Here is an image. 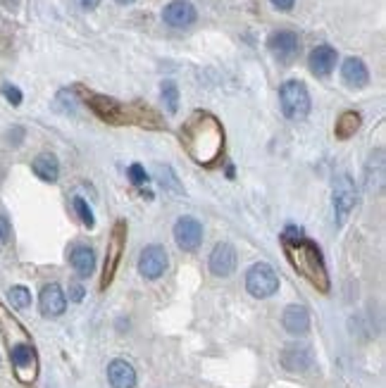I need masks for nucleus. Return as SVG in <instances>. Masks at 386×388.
<instances>
[{"instance_id":"23","label":"nucleus","mask_w":386,"mask_h":388,"mask_svg":"<svg viewBox=\"0 0 386 388\" xmlns=\"http://www.w3.org/2000/svg\"><path fill=\"white\" fill-rule=\"evenodd\" d=\"M384 184V150H377L367 163V188H382Z\"/></svg>"},{"instance_id":"29","label":"nucleus","mask_w":386,"mask_h":388,"mask_svg":"<svg viewBox=\"0 0 386 388\" xmlns=\"http://www.w3.org/2000/svg\"><path fill=\"white\" fill-rule=\"evenodd\" d=\"M129 179H131V184H136V186H146V184H148L146 169H143V167L138 165V163L129 167Z\"/></svg>"},{"instance_id":"2","label":"nucleus","mask_w":386,"mask_h":388,"mask_svg":"<svg viewBox=\"0 0 386 388\" xmlns=\"http://www.w3.org/2000/svg\"><path fill=\"white\" fill-rule=\"evenodd\" d=\"M282 248H284V255H286L288 265L296 269L298 277H303L310 286L322 290V293L329 290L331 281H329V272H327V265H324V257H322V250L310 239H305L300 226H286V229H284Z\"/></svg>"},{"instance_id":"6","label":"nucleus","mask_w":386,"mask_h":388,"mask_svg":"<svg viewBox=\"0 0 386 388\" xmlns=\"http://www.w3.org/2000/svg\"><path fill=\"white\" fill-rule=\"evenodd\" d=\"M10 362H12L15 376L19 384H34L39 376V355L31 341H21L10 346Z\"/></svg>"},{"instance_id":"4","label":"nucleus","mask_w":386,"mask_h":388,"mask_svg":"<svg viewBox=\"0 0 386 388\" xmlns=\"http://www.w3.org/2000/svg\"><path fill=\"white\" fill-rule=\"evenodd\" d=\"M279 102H282V112L286 120L300 122L310 115V93L303 82L291 79V82L282 84L279 89Z\"/></svg>"},{"instance_id":"13","label":"nucleus","mask_w":386,"mask_h":388,"mask_svg":"<svg viewBox=\"0 0 386 388\" xmlns=\"http://www.w3.org/2000/svg\"><path fill=\"white\" fill-rule=\"evenodd\" d=\"M39 307L41 315L53 320V317H60L64 310H67V295L62 293V288L57 284H48V286L41 288L39 295Z\"/></svg>"},{"instance_id":"10","label":"nucleus","mask_w":386,"mask_h":388,"mask_svg":"<svg viewBox=\"0 0 386 388\" xmlns=\"http://www.w3.org/2000/svg\"><path fill=\"white\" fill-rule=\"evenodd\" d=\"M174 241L181 250L193 252L198 250V246L203 243V224L196 217H179L174 224Z\"/></svg>"},{"instance_id":"12","label":"nucleus","mask_w":386,"mask_h":388,"mask_svg":"<svg viewBox=\"0 0 386 388\" xmlns=\"http://www.w3.org/2000/svg\"><path fill=\"white\" fill-rule=\"evenodd\" d=\"M236 250L232 243H227V241H222V243H217L212 248L210 252V260H208V265H210V272L214 277H232L234 269H236Z\"/></svg>"},{"instance_id":"20","label":"nucleus","mask_w":386,"mask_h":388,"mask_svg":"<svg viewBox=\"0 0 386 388\" xmlns=\"http://www.w3.org/2000/svg\"><path fill=\"white\" fill-rule=\"evenodd\" d=\"M31 169H34V174L39 176L41 181H46V184H55L57 176H60V163H57V158L53 153L36 155V160L31 163Z\"/></svg>"},{"instance_id":"17","label":"nucleus","mask_w":386,"mask_h":388,"mask_svg":"<svg viewBox=\"0 0 386 388\" xmlns=\"http://www.w3.org/2000/svg\"><path fill=\"white\" fill-rule=\"evenodd\" d=\"M107 381L112 388H134L136 386V369L131 362L117 358L107 364Z\"/></svg>"},{"instance_id":"15","label":"nucleus","mask_w":386,"mask_h":388,"mask_svg":"<svg viewBox=\"0 0 386 388\" xmlns=\"http://www.w3.org/2000/svg\"><path fill=\"white\" fill-rule=\"evenodd\" d=\"M196 8L189 3V0H172L167 8L163 10V19L165 24L174 26V29H184V26H191L196 21Z\"/></svg>"},{"instance_id":"24","label":"nucleus","mask_w":386,"mask_h":388,"mask_svg":"<svg viewBox=\"0 0 386 388\" xmlns=\"http://www.w3.org/2000/svg\"><path fill=\"white\" fill-rule=\"evenodd\" d=\"M160 93H163V102L165 107H167L169 115H176V110H179V89H176L174 82H163L160 86Z\"/></svg>"},{"instance_id":"18","label":"nucleus","mask_w":386,"mask_h":388,"mask_svg":"<svg viewBox=\"0 0 386 388\" xmlns=\"http://www.w3.org/2000/svg\"><path fill=\"white\" fill-rule=\"evenodd\" d=\"M282 324L293 336H303L310 331V312L303 305H288L282 315Z\"/></svg>"},{"instance_id":"34","label":"nucleus","mask_w":386,"mask_h":388,"mask_svg":"<svg viewBox=\"0 0 386 388\" xmlns=\"http://www.w3.org/2000/svg\"><path fill=\"white\" fill-rule=\"evenodd\" d=\"M115 3H120V5H131V3H136V0H115Z\"/></svg>"},{"instance_id":"31","label":"nucleus","mask_w":386,"mask_h":388,"mask_svg":"<svg viewBox=\"0 0 386 388\" xmlns=\"http://www.w3.org/2000/svg\"><path fill=\"white\" fill-rule=\"evenodd\" d=\"M10 234H12V229H10V222L5 217H0V246H5L10 241Z\"/></svg>"},{"instance_id":"9","label":"nucleus","mask_w":386,"mask_h":388,"mask_svg":"<svg viewBox=\"0 0 386 388\" xmlns=\"http://www.w3.org/2000/svg\"><path fill=\"white\" fill-rule=\"evenodd\" d=\"M167 269V250L158 243H150L138 255V272L143 279H160Z\"/></svg>"},{"instance_id":"32","label":"nucleus","mask_w":386,"mask_h":388,"mask_svg":"<svg viewBox=\"0 0 386 388\" xmlns=\"http://www.w3.org/2000/svg\"><path fill=\"white\" fill-rule=\"evenodd\" d=\"M74 5H77L79 10H84V12H91V10H95L98 8V3L100 0H72Z\"/></svg>"},{"instance_id":"1","label":"nucleus","mask_w":386,"mask_h":388,"mask_svg":"<svg viewBox=\"0 0 386 388\" xmlns=\"http://www.w3.org/2000/svg\"><path fill=\"white\" fill-rule=\"evenodd\" d=\"M179 138L189 158L201 167H212L224 153V127L212 112L196 110L181 124Z\"/></svg>"},{"instance_id":"11","label":"nucleus","mask_w":386,"mask_h":388,"mask_svg":"<svg viewBox=\"0 0 386 388\" xmlns=\"http://www.w3.org/2000/svg\"><path fill=\"white\" fill-rule=\"evenodd\" d=\"M267 48H270V53L277 57L279 62H293L300 50V39L298 34H293V31H275V34L267 39Z\"/></svg>"},{"instance_id":"30","label":"nucleus","mask_w":386,"mask_h":388,"mask_svg":"<svg viewBox=\"0 0 386 388\" xmlns=\"http://www.w3.org/2000/svg\"><path fill=\"white\" fill-rule=\"evenodd\" d=\"M69 300H74V303H82V300H84V286H82V284H69Z\"/></svg>"},{"instance_id":"3","label":"nucleus","mask_w":386,"mask_h":388,"mask_svg":"<svg viewBox=\"0 0 386 388\" xmlns=\"http://www.w3.org/2000/svg\"><path fill=\"white\" fill-rule=\"evenodd\" d=\"M79 93L84 95L89 110L105 124H112V127L136 124V127H143V129H163V117L148 105H141V102L125 105V102H120L115 98H107V95H100V93H91V91H84V89H79Z\"/></svg>"},{"instance_id":"27","label":"nucleus","mask_w":386,"mask_h":388,"mask_svg":"<svg viewBox=\"0 0 386 388\" xmlns=\"http://www.w3.org/2000/svg\"><path fill=\"white\" fill-rule=\"evenodd\" d=\"M72 205H74V210H77V214H79V219H82V224H84V226H89V229H93L95 217H93V212H91L89 203H86L82 196H74Z\"/></svg>"},{"instance_id":"14","label":"nucleus","mask_w":386,"mask_h":388,"mask_svg":"<svg viewBox=\"0 0 386 388\" xmlns=\"http://www.w3.org/2000/svg\"><path fill=\"white\" fill-rule=\"evenodd\" d=\"M282 367L293 371V374H300V371L313 367V350L303 343H291L282 350Z\"/></svg>"},{"instance_id":"8","label":"nucleus","mask_w":386,"mask_h":388,"mask_svg":"<svg viewBox=\"0 0 386 388\" xmlns=\"http://www.w3.org/2000/svg\"><path fill=\"white\" fill-rule=\"evenodd\" d=\"M358 203V193L356 184L348 174H339L334 179V212H336V222L346 224V219L351 217V212L356 210Z\"/></svg>"},{"instance_id":"19","label":"nucleus","mask_w":386,"mask_h":388,"mask_svg":"<svg viewBox=\"0 0 386 388\" xmlns=\"http://www.w3.org/2000/svg\"><path fill=\"white\" fill-rule=\"evenodd\" d=\"M341 79L353 89H362L369 82V72L360 57H348L341 64Z\"/></svg>"},{"instance_id":"7","label":"nucleus","mask_w":386,"mask_h":388,"mask_svg":"<svg viewBox=\"0 0 386 388\" xmlns=\"http://www.w3.org/2000/svg\"><path fill=\"white\" fill-rule=\"evenodd\" d=\"M246 288L253 298H270L279 290V277L267 262H255L246 274Z\"/></svg>"},{"instance_id":"5","label":"nucleus","mask_w":386,"mask_h":388,"mask_svg":"<svg viewBox=\"0 0 386 388\" xmlns=\"http://www.w3.org/2000/svg\"><path fill=\"white\" fill-rule=\"evenodd\" d=\"M129 226L125 219H117L110 231V241H107V252H105V267H103V279H100V290H105L115 279L117 269H120L122 255H125Z\"/></svg>"},{"instance_id":"25","label":"nucleus","mask_w":386,"mask_h":388,"mask_svg":"<svg viewBox=\"0 0 386 388\" xmlns=\"http://www.w3.org/2000/svg\"><path fill=\"white\" fill-rule=\"evenodd\" d=\"M155 176H158V181L163 184L165 188H169L172 193H184V188L179 186V179L174 176V172L169 169L167 165H158V169H155Z\"/></svg>"},{"instance_id":"33","label":"nucleus","mask_w":386,"mask_h":388,"mask_svg":"<svg viewBox=\"0 0 386 388\" xmlns=\"http://www.w3.org/2000/svg\"><path fill=\"white\" fill-rule=\"evenodd\" d=\"M272 5H275L277 10H291L293 8V3H296V0H270Z\"/></svg>"},{"instance_id":"26","label":"nucleus","mask_w":386,"mask_h":388,"mask_svg":"<svg viewBox=\"0 0 386 388\" xmlns=\"http://www.w3.org/2000/svg\"><path fill=\"white\" fill-rule=\"evenodd\" d=\"M8 298L12 307H17V310H26V307L31 305V293L26 286H12L8 290Z\"/></svg>"},{"instance_id":"22","label":"nucleus","mask_w":386,"mask_h":388,"mask_svg":"<svg viewBox=\"0 0 386 388\" xmlns=\"http://www.w3.org/2000/svg\"><path fill=\"white\" fill-rule=\"evenodd\" d=\"M360 124H362L360 112H356V110L341 112V117L336 120V127H334L336 138H339V141H348V138H353L358 133V129H360Z\"/></svg>"},{"instance_id":"21","label":"nucleus","mask_w":386,"mask_h":388,"mask_svg":"<svg viewBox=\"0 0 386 388\" xmlns=\"http://www.w3.org/2000/svg\"><path fill=\"white\" fill-rule=\"evenodd\" d=\"M69 262H72V267H74V272L79 274V277H91L93 274V269H95V252H93V248H89V246H77L72 250V255H69Z\"/></svg>"},{"instance_id":"16","label":"nucleus","mask_w":386,"mask_h":388,"mask_svg":"<svg viewBox=\"0 0 386 388\" xmlns=\"http://www.w3.org/2000/svg\"><path fill=\"white\" fill-rule=\"evenodd\" d=\"M336 57H339L336 50L331 46H327V43L313 48V53H310V57H308L310 72H313L315 77H329L336 67Z\"/></svg>"},{"instance_id":"28","label":"nucleus","mask_w":386,"mask_h":388,"mask_svg":"<svg viewBox=\"0 0 386 388\" xmlns=\"http://www.w3.org/2000/svg\"><path fill=\"white\" fill-rule=\"evenodd\" d=\"M3 95H5V100L10 102V105H21V98H24V95H21V91L17 89V86H12V84H3Z\"/></svg>"}]
</instances>
